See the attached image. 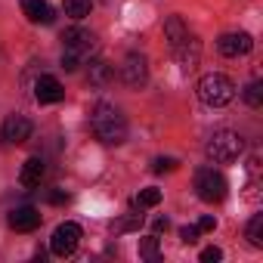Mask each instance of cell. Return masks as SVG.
I'll use <instances>...</instances> for the list:
<instances>
[{"label": "cell", "instance_id": "14", "mask_svg": "<svg viewBox=\"0 0 263 263\" xmlns=\"http://www.w3.org/2000/svg\"><path fill=\"white\" fill-rule=\"evenodd\" d=\"M87 81H90V87H108L111 81H115V65L111 62H105V59H93L90 62V71H87Z\"/></svg>", "mask_w": 263, "mask_h": 263}, {"label": "cell", "instance_id": "24", "mask_svg": "<svg viewBox=\"0 0 263 263\" xmlns=\"http://www.w3.org/2000/svg\"><path fill=\"white\" fill-rule=\"evenodd\" d=\"M198 235H201V229H198V226H183V229H180V238H183L186 245H195V241H198Z\"/></svg>", "mask_w": 263, "mask_h": 263}, {"label": "cell", "instance_id": "23", "mask_svg": "<svg viewBox=\"0 0 263 263\" xmlns=\"http://www.w3.org/2000/svg\"><path fill=\"white\" fill-rule=\"evenodd\" d=\"M177 164H180L177 158H158V161L152 164V171H155V174H164V171H177Z\"/></svg>", "mask_w": 263, "mask_h": 263}, {"label": "cell", "instance_id": "11", "mask_svg": "<svg viewBox=\"0 0 263 263\" xmlns=\"http://www.w3.org/2000/svg\"><path fill=\"white\" fill-rule=\"evenodd\" d=\"M10 226H13L16 232H34V229L41 226V211L31 208V204H22V208L10 211Z\"/></svg>", "mask_w": 263, "mask_h": 263}, {"label": "cell", "instance_id": "19", "mask_svg": "<svg viewBox=\"0 0 263 263\" xmlns=\"http://www.w3.org/2000/svg\"><path fill=\"white\" fill-rule=\"evenodd\" d=\"M248 241L254 248H263V214H254L248 223Z\"/></svg>", "mask_w": 263, "mask_h": 263}, {"label": "cell", "instance_id": "21", "mask_svg": "<svg viewBox=\"0 0 263 263\" xmlns=\"http://www.w3.org/2000/svg\"><path fill=\"white\" fill-rule=\"evenodd\" d=\"M158 201H161V189L152 186V189H143V192L134 198V208H155Z\"/></svg>", "mask_w": 263, "mask_h": 263}, {"label": "cell", "instance_id": "22", "mask_svg": "<svg viewBox=\"0 0 263 263\" xmlns=\"http://www.w3.org/2000/svg\"><path fill=\"white\" fill-rule=\"evenodd\" d=\"M140 254H143L146 260H152V263H158V260H161V248H158V238H155V235H149V238H143V241H140Z\"/></svg>", "mask_w": 263, "mask_h": 263}, {"label": "cell", "instance_id": "13", "mask_svg": "<svg viewBox=\"0 0 263 263\" xmlns=\"http://www.w3.org/2000/svg\"><path fill=\"white\" fill-rule=\"evenodd\" d=\"M22 13L28 16V22L34 25H50L56 16H53V7L44 4V0H22Z\"/></svg>", "mask_w": 263, "mask_h": 263}, {"label": "cell", "instance_id": "25", "mask_svg": "<svg viewBox=\"0 0 263 263\" xmlns=\"http://www.w3.org/2000/svg\"><path fill=\"white\" fill-rule=\"evenodd\" d=\"M220 257H223L220 248H204V251H201V260H204V263H217Z\"/></svg>", "mask_w": 263, "mask_h": 263}, {"label": "cell", "instance_id": "5", "mask_svg": "<svg viewBox=\"0 0 263 263\" xmlns=\"http://www.w3.org/2000/svg\"><path fill=\"white\" fill-rule=\"evenodd\" d=\"M195 189H198V198H201V201H223L229 183H226V177L217 174L214 167H204V171L195 174Z\"/></svg>", "mask_w": 263, "mask_h": 263}, {"label": "cell", "instance_id": "1", "mask_svg": "<svg viewBox=\"0 0 263 263\" xmlns=\"http://www.w3.org/2000/svg\"><path fill=\"white\" fill-rule=\"evenodd\" d=\"M90 124H93L96 140L105 143V146H121V143L127 140V118H124L115 105H108V102H99V105L93 108Z\"/></svg>", "mask_w": 263, "mask_h": 263}, {"label": "cell", "instance_id": "6", "mask_svg": "<svg viewBox=\"0 0 263 263\" xmlns=\"http://www.w3.org/2000/svg\"><path fill=\"white\" fill-rule=\"evenodd\" d=\"M78 241H81V226L78 223H59L53 238H50V251L56 257H71L78 251Z\"/></svg>", "mask_w": 263, "mask_h": 263}, {"label": "cell", "instance_id": "16", "mask_svg": "<svg viewBox=\"0 0 263 263\" xmlns=\"http://www.w3.org/2000/svg\"><path fill=\"white\" fill-rule=\"evenodd\" d=\"M164 34H167V44L177 47V44H183V41L189 37V25H186L180 16H171V19L164 22Z\"/></svg>", "mask_w": 263, "mask_h": 263}, {"label": "cell", "instance_id": "20", "mask_svg": "<svg viewBox=\"0 0 263 263\" xmlns=\"http://www.w3.org/2000/svg\"><path fill=\"white\" fill-rule=\"evenodd\" d=\"M245 102H248L251 108H260V105H263V84H260V81H251V84L245 87Z\"/></svg>", "mask_w": 263, "mask_h": 263}, {"label": "cell", "instance_id": "7", "mask_svg": "<svg viewBox=\"0 0 263 263\" xmlns=\"http://www.w3.org/2000/svg\"><path fill=\"white\" fill-rule=\"evenodd\" d=\"M121 78L127 87H143L149 81V62L143 53H127L124 65H121Z\"/></svg>", "mask_w": 263, "mask_h": 263}, {"label": "cell", "instance_id": "15", "mask_svg": "<svg viewBox=\"0 0 263 263\" xmlns=\"http://www.w3.org/2000/svg\"><path fill=\"white\" fill-rule=\"evenodd\" d=\"M41 180H44V161H41V158H28V161L22 164V174H19L22 189H37Z\"/></svg>", "mask_w": 263, "mask_h": 263}, {"label": "cell", "instance_id": "3", "mask_svg": "<svg viewBox=\"0 0 263 263\" xmlns=\"http://www.w3.org/2000/svg\"><path fill=\"white\" fill-rule=\"evenodd\" d=\"M232 96H235V84H232V78H226V74H220V71L204 74V78L198 81V99H201L204 105H211V108L229 105Z\"/></svg>", "mask_w": 263, "mask_h": 263}, {"label": "cell", "instance_id": "27", "mask_svg": "<svg viewBox=\"0 0 263 263\" xmlns=\"http://www.w3.org/2000/svg\"><path fill=\"white\" fill-rule=\"evenodd\" d=\"M214 226H217V220H214V217H211V214H204V217H201V220H198V229H201V232H211V229H214Z\"/></svg>", "mask_w": 263, "mask_h": 263}, {"label": "cell", "instance_id": "8", "mask_svg": "<svg viewBox=\"0 0 263 263\" xmlns=\"http://www.w3.org/2000/svg\"><path fill=\"white\" fill-rule=\"evenodd\" d=\"M31 130H34V124H31L25 115H10V118L4 121L0 137H4V143H10V146H22V143L31 140Z\"/></svg>", "mask_w": 263, "mask_h": 263}, {"label": "cell", "instance_id": "10", "mask_svg": "<svg viewBox=\"0 0 263 263\" xmlns=\"http://www.w3.org/2000/svg\"><path fill=\"white\" fill-rule=\"evenodd\" d=\"M65 96V90H62V84L53 78V74H41L37 78V84H34V99L41 102V105H53V102H59Z\"/></svg>", "mask_w": 263, "mask_h": 263}, {"label": "cell", "instance_id": "12", "mask_svg": "<svg viewBox=\"0 0 263 263\" xmlns=\"http://www.w3.org/2000/svg\"><path fill=\"white\" fill-rule=\"evenodd\" d=\"M171 50H174V56H177V62L183 65V71H192V68L198 65V50H201V47H198V41H195L192 34H189V37H186L183 44H177V47H171Z\"/></svg>", "mask_w": 263, "mask_h": 263}, {"label": "cell", "instance_id": "2", "mask_svg": "<svg viewBox=\"0 0 263 263\" xmlns=\"http://www.w3.org/2000/svg\"><path fill=\"white\" fill-rule=\"evenodd\" d=\"M62 47H65L62 50V68L78 71V65L96 53V34L84 31V28H68V31H62Z\"/></svg>", "mask_w": 263, "mask_h": 263}, {"label": "cell", "instance_id": "17", "mask_svg": "<svg viewBox=\"0 0 263 263\" xmlns=\"http://www.w3.org/2000/svg\"><path fill=\"white\" fill-rule=\"evenodd\" d=\"M62 10H65V16H71V19H87L90 10H93V0H65Z\"/></svg>", "mask_w": 263, "mask_h": 263}, {"label": "cell", "instance_id": "4", "mask_svg": "<svg viewBox=\"0 0 263 263\" xmlns=\"http://www.w3.org/2000/svg\"><path fill=\"white\" fill-rule=\"evenodd\" d=\"M241 149H245V140L235 134V130H217V134L208 140V146H204L208 158L217 161V164H229V161H235V158L241 155Z\"/></svg>", "mask_w": 263, "mask_h": 263}, {"label": "cell", "instance_id": "28", "mask_svg": "<svg viewBox=\"0 0 263 263\" xmlns=\"http://www.w3.org/2000/svg\"><path fill=\"white\" fill-rule=\"evenodd\" d=\"M152 229H155V232H167V229H171V220H167V217H158V220L152 223Z\"/></svg>", "mask_w": 263, "mask_h": 263}, {"label": "cell", "instance_id": "9", "mask_svg": "<svg viewBox=\"0 0 263 263\" xmlns=\"http://www.w3.org/2000/svg\"><path fill=\"white\" fill-rule=\"evenodd\" d=\"M251 47H254V41H251V34H245V31H232V34H223V37L217 41V50H220L223 56H229V59L251 53Z\"/></svg>", "mask_w": 263, "mask_h": 263}, {"label": "cell", "instance_id": "26", "mask_svg": "<svg viewBox=\"0 0 263 263\" xmlns=\"http://www.w3.org/2000/svg\"><path fill=\"white\" fill-rule=\"evenodd\" d=\"M47 201H50V204H65V201H68V195H65L62 189H53V192L47 195Z\"/></svg>", "mask_w": 263, "mask_h": 263}, {"label": "cell", "instance_id": "18", "mask_svg": "<svg viewBox=\"0 0 263 263\" xmlns=\"http://www.w3.org/2000/svg\"><path fill=\"white\" fill-rule=\"evenodd\" d=\"M140 226H143V214H130V217L111 223V232H115V235H124V232H134V229H140Z\"/></svg>", "mask_w": 263, "mask_h": 263}]
</instances>
